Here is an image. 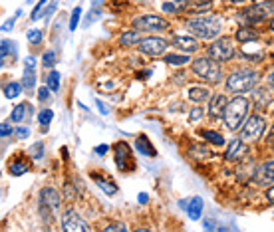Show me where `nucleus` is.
<instances>
[{"mask_svg": "<svg viewBox=\"0 0 274 232\" xmlns=\"http://www.w3.org/2000/svg\"><path fill=\"white\" fill-rule=\"evenodd\" d=\"M248 108H250V101L242 95H237L235 99H230L226 109H225V125L228 131H239L244 121H246V115H248Z\"/></svg>", "mask_w": 274, "mask_h": 232, "instance_id": "f257e3e1", "label": "nucleus"}, {"mask_svg": "<svg viewBox=\"0 0 274 232\" xmlns=\"http://www.w3.org/2000/svg\"><path fill=\"white\" fill-rule=\"evenodd\" d=\"M187 28H189V32L195 34L201 40H213L221 34V18L219 16L193 18L187 22Z\"/></svg>", "mask_w": 274, "mask_h": 232, "instance_id": "f03ea898", "label": "nucleus"}, {"mask_svg": "<svg viewBox=\"0 0 274 232\" xmlns=\"http://www.w3.org/2000/svg\"><path fill=\"white\" fill-rule=\"evenodd\" d=\"M258 81H260V76L255 70H235L226 79V92H233V93L250 92L252 88H257Z\"/></svg>", "mask_w": 274, "mask_h": 232, "instance_id": "7ed1b4c3", "label": "nucleus"}, {"mask_svg": "<svg viewBox=\"0 0 274 232\" xmlns=\"http://www.w3.org/2000/svg\"><path fill=\"white\" fill-rule=\"evenodd\" d=\"M193 72L197 77L209 81V83H219L221 81V66L213 58H197L193 62Z\"/></svg>", "mask_w": 274, "mask_h": 232, "instance_id": "20e7f679", "label": "nucleus"}, {"mask_svg": "<svg viewBox=\"0 0 274 232\" xmlns=\"http://www.w3.org/2000/svg\"><path fill=\"white\" fill-rule=\"evenodd\" d=\"M264 129H266L264 117L258 115V113H252L250 117H246L244 125L241 127V137H242L246 143H255V141H258V139L262 137Z\"/></svg>", "mask_w": 274, "mask_h": 232, "instance_id": "39448f33", "label": "nucleus"}, {"mask_svg": "<svg viewBox=\"0 0 274 232\" xmlns=\"http://www.w3.org/2000/svg\"><path fill=\"white\" fill-rule=\"evenodd\" d=\"M133 28L139 32H163L169 28V22L157 14H145L133 20Z\"/></svg>", "mask_w": 274, "mask_h": 232, "instance_id": "423d86ee", "label": "nucleus"}, {"mask_svg": "<svg viewBox=\"0 0 274 232\" xmlns=\"http://www.w3.org/2000/svg\"><path fill=\"white\" fill-rule=\"evenodd\" d=\"M209 56L213 58V60H217V62H228V60H233V56H235L233 38L223 36V38L215 40L213 44H210V48H209Z\"/></svg>", "mask_w": 274, "mask_h": 232, "instance_id": "0eeeda50", "label": "nucleus"}, {"mask_svg": "<svg viewBox=\"0 0 274 232\" xmlns=\"http://www.w3.org/2000/svg\"><path fill=\"white\" fill-rule=\"evenodd\" d=\"M242 18H246L248 22H260V20L274 18V0H264V2L252 4L242 12Z\"/></svg>", "mask_w": 274, "mask_h": 232, "instance_id": "6e6552de", "label": "nucleus"}, {"mask_svg": "<svg viewBox=\"0 0 274 232\" xmlns=\"http://www.w3.org/2000/svg\"><path fill=\"white\" fill-rule=\"evenodd\" d=\"M113 153H115V165L119 171H133L135 169V161L131 155V147L125 143V141H117L113 145Z\"/></svg>", "mask_w": 274, "mask_h": 232, "instance_id": "1a4fd4ad", "label": "nucleus"}, {"mask_svg": "<svg viewBox=\"0 0 274 232\" xmlns=\"http://www.w3.org/2000/svg\"><path fill=\"white\" fill-rule=\"evenodd\" d=\"M62 228L66 232H90L92 228L81 220V217L76 213L74 208H68L64 210V215H62Z\"/></svg>", "mask_w": 274, "mask_h": 232, "instance_id": "9d476101", "label": "nucleus"}, {"mask_svg": "<svg viewBox=\"0 0 274 232\" xmlns=\"http://www.w3.org/2000/svg\"><path fill=\"white\" fill-rule=\"evenodd\" d=\"M167 40L163 38H157V36H149V38H143L139 42V50L147 56H161L165 50H167Z\"/></svg>", "mask_w": 274, "mask_h": 232, "instance_id": "9b49d317", "label": "nucleus"}, {"mask_svg": "<svg viewBox=\"0 0 274 232\" xmlns=\"http://www.w3.org/2000/svg\"><path fill=\"white\" fill-rule=\"evenodd\" d=\"M248 153V147H246V141L241 137V139H233L228 145V149L225 153V159L230 161V163H235V161H241L244 155Z\"/></svg>", "mask_w": 274, "mask_h": 232, "instance_id": "f8f14e48", "label": "nucleus"}, {"mask_svg": "<svg viewBox=\"0 0 274 232\" xmlns=\"http://www.w3.org/2000/svg\"><path fill=\"white\" fill-rule=\"evenodd\" d=\"M60 202H62V197H60V193L56 191V188L46 186V188H42L40 191V206H46L50 210H58Z\"/></svg>", "mask_w": 274, "mask_h": 232, "instance_id": "ddd939ff", "label": "nucleus"}, {"mask_svg": "<svg viewBox=\"0 0 274 232\" xmlns=\"http://www.w3.org/2000/svg\"><path fill=\"white\" fill-rule=\"evenodd\" d=\"M226 105H228V99H226L223 93H215L213 97H210V103H209V115L215 117V119L223 117Z\"/></svg>", "mask_w": 274, "mask_h": 232, "instance_id": "4468645a", "label": "nucleus"}, {"mask_svg": "<svg viewBox=\"0 0 274 232\" xmlns=\"http://www.w3.org/2000/svg\"><path fill=\"white\" fill-rule=\"evenodd\" d=\"M173 46H177L179 50H183L187 54H191V52L199 50V42L193 36H175L173 38Z\"/></svg>", "mask_w": 274, "mask_h": 232, "instance_id": "2eb2a0df", "label": "nucleus"}, {"mask_svg": "<svg viewBox=\"0 0 274 232\" xmlns=\"http://www.w3.org/2000/svg\"><path fill=\"white\" fill-rule=\"evenodd\" d=\"M181 206L189 213V218H193V220L201 218V213H203V199L201 197H195L191 201H181Z\"/></svg>", "mask_w": 274, "mask_h": 232, "instance_id": "dca6fc26", "label": "nucleus"}, {"mask_svg": "<svg viewBox=\"0 0 274 232\" xmlns=\"http://www.w3.org/2000/svg\"><path fill=\"white\" fill-rule=\"evenodd\" d=\"M32 113H34V109H32V105H30V103H18L16 108L12 109L10 119H12V123H22V121L30 119Z\"/></svg>", "mask_w": 274, "mask_h": 232, "instance_id": "f3484780", "label": "nucleus"}, {"mask_svg": "<svg viewBox=\"0 0 274 232\" xmlns=\"http://www.w3.org/2000/svg\"><path fill=\"white\" fill-rule=\"evenodd\" d=\"M135 147H137V151L145 157H157V151H155V147L151 143V139L147 137V135H139L135 139Z\"/></svg>", "mask_w": 274, "mask_h": 232, "instance_id": "a211bd4d", "label": "nucleus"}, {"mask_svg": "<svg viewBox=\"0 0 274 232\" xmlns=\"http://www.w3.org/2000/svg\"><path fill=\"white\" fill-rule=\"evenodd\" d=\"M92 179L96 181V185L101 188V191H103L105 195L113 197V195L117 193V185H115L112 179H105V177H101V175H97V173H92Z\"/></svg>", "mask_w": 274, "mask_h": 232, "instance_id": "6ab92c4d", "label": "nucleus"}, {"mask_svg": "<svg viewBox=\"0 0 274 232\" xmlns=\"http://www.w3.org/2000/svg\"><path fill=\"white\" fill-rule=\"evenodd\" d=\"M258 183L262 185H272L274 183V161H268L260 167V171H258Z\"/></svg>", "mask_w": 274, "mask_h": 232, "instance_id": "aec40b11", "label": "nucleus"}, {"mask_svg": "<svg viewBox=\"0 0 274 232\" xmlns=\"http://www.w3.org/2000/svg\"><path fill=\"white\" fill-rule=\"evenodd\" d=\"M257 38H258L257 30H252L248 26H242V28L237 30V42L239 44H250V42H255Z\"/></svg>", "mask_w": 274, "mask_h": 232, "instance_id": "412c9836", "label": "nucleus"}, {"mask_svg": "<svg viewBox=\"0 0 274 232\" xmlns=\"http://www.w3.org/2000/svg\"><path fill=\"white\" fill-rule=\"evenodd\" d=\"M187 95H189V99H191V101L201 103V101H205V99L210 97V92L207 88H203V86H193V88H189Z\"/></svg>", "mask_w": 274, "mask_h": 232, "instance_id": "4be33fe9", "label": "nucleus"}, {"mask_svg": "<svg viewBox=\"0 0 274 232\" xmlns=\"http://www.w3.org/2000/svg\"><path fill=\"white\" fill-rule=\"evenodd\" d=\"M22 86H24V92H26V93H32L34 88H36V72H34L32 66H26V70H24Z\"/></svg>", "mask_w": 274, "mask_h": 232, "instance_id": "5701e85b", "label": "nucleus"}, {"mask_svg": "<svg viewBox=\"0 0 274 232\" xmlns=\"http://www.w3.org/2000/svg\"><path fill=\"white\" fill-rule=\"evenodd\" d=\"M8 54L16 56L18 50H16V42H10V40H2V44H0V58H2V66H6L8 62Z\"/></svg>", "mask_w": 274, "mask_h": 232, "instance_id": "b1692460", "label": "nucleus"}, {"mask_svg": "<svg viewBox=\"0 0 274 232\" xmlns=\"http://www.w3.org/2000/svg\"><path fill=\"white\" fill-rule=\"evenodd\" d=\"M187 8H189V0H173V2H165L163 4V12H171V14L185 12Z\"/></svg>", "mask_w": 274, "mask_h": 232, "instance_id": "393cba45", "label": "nucleus"}, {"mask_svg": "<svg viewBox=\"0 0 274 232\" xmlns=\"http://www.w3.org/2000/svg\"><path fill=\"white\" fill-rule=\"evenodd\" d=\"M54 2V0H40V2L36 4V8L32 10V22H36V20H40V18H44L46 16V10H48V6Z\"/></svg>", "mask_w": 274, "mask_h": 232, "instance_id": "a878e982", "label": "nucleus"}, {"mask_svg": "<svg viewBox=\"0 0 274 232\" xmlns=\"http://www.w3.org/2000/svg\"><path fill=\"white\" fill-rule=\"evenodd\" d=\"M22 92H24V86H22V83H18V81H10V83H6V86H4V97H8V99L18 97Z\"/></svg>", "mask_w": 274, "mask_h": 232, "instance_id": "bb28decb", "label": "nucleus"}, {"mask_svg": "<svg viewBox=\"0 0 274 232\" xmlns=\"http://www.w3.org/2000/svg\"><path fill=\"white\" fill-rule=\"evenodd\" d=\"M121 46H133V44H139L141 42V32L139 30H131V32H125L121 36Z\"/></svg>", "mask_w": 274, "mask_h": 232, "instance_id": "cd10ccee", "label": "nucleus"}, {"mask_svg": "<svg viewBox=\"0 0 274 232\" xmlns=\"http://www.w3.org/2000/svg\"><path fill=\"white\" fill-rule=\"evenodd\" d=\"M189 8H191L195 14H203V12H209L213 8V0H197V2H189ZM187 8V10H189Z\"/></svg>", "mask_w": 274, "mask_h": 232, "instance_id": "c85d7f7f", "label": "nucleus"}, {"mask_svg": "<svg viewBox=\"0 0 274 232\" xmlns=\"http://www.w3.org/2000/svg\"><path fill=\"white\" fill-rule=\"evenodd\" d=\"M165 62L169 66H185V64H189V56L187 54H169V56H165Z\"/></svg>", "mask_w": 274, "mask_h": 232, "instance_id": "c756f323", "label": "nucleus"}, {"mask_svg": "<svg viewBox=\"0 0 274 232\" xmlns=\"http://www.w3.org/2000/svg\"><path fill=\"white\" fill-rule=\"evenodd\" d=\"M203 139L209 141V143H213V145H217V147L225 145V137H223L219 131H210V129H207V131H203Z\"/></svg>", "mask_w": 274, "mask_h": 232, "instance_id": "7c9ffc66", "label": "nucleus"}, {"mask_svg": "<svg viewBox=\"0 0 274 232\" xmlns=\"http://www.w3.org/2000/svg\"><path fill=\"white\" fill-rule=\"evenodd\" d=\"M8 169H10V175L20 177V175H24L30 167H28V163H26V161H12Z\"/></svg>", "mask_w": 274, "mask_h": 232, "instance_id": "2f4dec72", "label": "nucleus"}, {"mask_svg": "<svg viewBox=\"0 0 274 232\" xmlns=\"http://www.w3.org/2000/svg\"><path fill=\"white\" fill-rule=\"evenodd\" d=\"M46 86H48L52 92H58V90H60V74H58V72H50V74H48Z\"/></svg>", "mask_w": 274, "mask_h": 232, "instance_id": "473e14b6", "label": "nucleus"}, {"mask_svg": "<svg viewBox=\"0 0 274 232\" xmlns=\"http://www.w3.org/2000/svg\"><path fill=\"white\" fill-rule=\"evenodd\" d=\"M52 119H54V111L52 109H42L40 115H38V121L42 123V129H46Z\"/></svg>", "mask_w": 274, "mask_h": 232, "instance_id": "72a5a7b5", "label": "nucleus"}, {"mask_svg": "<svg viewBox=\"0 0 274 232\" xmlns=\"http://www.w3.org/2000/svg\"><path fill=\"white\" fill-rule=\"evenodd\" d=\"M30 157L34 161H40L42 157H44V143H34L30 147Z\"/></svg>", "mask_w": 274, "mask_h": 232, "instance_id": "f704fd0d", "label": "nucleus"}, {"mask_svg": "<svg viewBox=\"0 0 274 232\" xmlns=\"http://www.w3.org/2000/svg\"><path fill=\"white\" fill-rule=\"evenodd\" d=\"M42 64H44V68H54L56 66V52L54 50H48L44 54V58H42Z\"/></svg>", "mask_w": 274, "mask_h": 232, "instance_id": "c9c22d12", "label": "nucleus"}, {"mask_svg": "<svg viewBox=\"0 0 274 232\" xmlns=\"http://www.w3.org/2000/svg\"><path fill=\"white\" fill-rule=\"evenodd\" d=\"M80 18H81V8L78 6V8H74V10H72V18H70V30H72V32L78 28Z\"/></svg>", "mask_w": 274, "mask_h": 232, "instance_id": "e433bc0d", "label": "nucleus"}, {"mask_svg": "<svg viewBox=\"0 0 274 232\" xmlns=\"http://www.w3.org/2000/svg\"><path fill=\"white\" fill-rule=\"evenodd\" d=\"M26 38H28V42H30V44H40V42H42V32L40 30H28V34H26Z\"/></svg>", "mask_w": 274, "mask_h": 232, "instance_id": "4c0bfd02", "label": "nucleus"}, {"mask_svg": "<svg viewBox=\"0 0 274 232\" xmlns=\"http://www.w3.org/2000/svg\"><path fill=\"white\" fill-rule=\"evenodd\" d=\"M203 115H205V109H203V108H193L191 111H189V121H191V123H197Z\"/></svg>", "mask_w": 274, "mask_h": 232, "instance_id": "58836bf2", "label": "nucleus"}, {"mask_svg": "<svg viewBox=\"0 0 274 232\" xmlns=\"http://www.w3.org/2000/svg\"><path fill=\"white\" fill-rule=\"evenodd\" d=\"M191 153H197L195 157H201V159H203V157L207 159V157L210 155V153H209V149H207V147H205V149H203L201 145H195V147H191Z\"/></svg>", "mask_w": 274, "mask_h": 232, "instance_id": "ea45409f", "label": "nucleus"}, {"mask_svg": "<svg viewBox=\"0 0 274 232\" xmlns=\"http://www.w3.org/2000/svg\"><path fill=\"white\" fill-rule=\"evenodd\" d=\"M16 139H28L30 137V129H26V127H18V129H14V133H12Z\"/></svg>", "mask_w": 274, "mask_h": 232, "instance_id": "a19ab883", "label": "nucleus"}, {"mask_svg": "<svg viewBox=\"0 0 274 232\" xmlns=\"http://www.w3.org/2000/svg\"><path fill=\"white\" fill-rule=\"evenodd\" d=\"M50 92H52V90H50L48 86L40 88V90H38V99H40V101H48V99H50Z\"/></svg>", "mask_w": 274, "mask_h": 232, "instance_id": "79ce46f5", "label": "nucleus"}, {"mask_svg": "<svg viewBox=\"0 0 274 232\" xmlns=\"http://www.w3.org/2000/svg\"><path fill=\"white\" fill-rule=\"evenodd\" d=\"M105 232H115V230H128V226H125V224H119V222H113V224H108V226H105L103 228Z\"/></svg>", "mask_w": 274, "mask_h": 232, "instance_id": "37998d69", "label": "nucleus"}, {"mask_svg": "<svg viewBox=\"0 0 274 232\" xmlns=\"http://www.w3.org/2000/svg\"><path fill=\"white\" fill-rule=\"evenodd\" d=\"M18 16H20V12H18V14L14 16V18H8V20H6V22L2 24V30H4V32H8V30H12V26L16 24V18H18Z\"/></svg>", "mask_w": 274, "mask_h": 232, "instance_id": "c03bdc74", "label": "nucleus"}, {"mask_svg": "<svg viewBox=\"0 0 274 232\" xmlns=\"http://www.w3.org/2000/svg\"><path fill=\"white\" fill-rule=\"evenodd\" d=\"M99 18V8H92V14H90V18L86 20V26H90L94 20H97Z\"/></svg>", "mask_w": 274, "mask_h": 232, "instance_id": "a18cd8bd", "label": "nucleus"}, {"mask_svg": "<svg viewBox=\"0 0 274 232\" xmlns=\"http://www.w3.org/2000/svg\"><path fill=\"white\" fill-rule=\"evenodd\" d=\"M10 133H14V129L10 127L8 123H2V129H0V135H2V137H8Z\"/></svg>", "mask_w": 274, "mask_h": 232, "instance_id": "49530a36", "label": "nucleus"}, {"mask_svg": "<svg viewBox=\"0 0 274 232\" xmlns=\"http://www.w3.org/2000/svg\"><path fill=\"white\" fill-rule=\"evenodd\" d=\"M108 151H110L108 145H97V147H96V153H97V155H105Z\"/></svg>", "mask_w": 274, "mask_h": 232, "instance_id": "de8ad7c7", "label": "nucleus"}, {"mask_svg": "<svg viewBox=\"0 0 274 232\" xmlns=\"http://www.w3.org/2000/svg\"><path fill=\"white\" fill-rule=\"evenodd\" d=\"M266 199H268V202H272V204H274V183L270 185V188L266 191Z\"/></svg>", "mask_w": 274, "mask_h": 232, "instance_id": "09e8293b", "label": "nucleus"}, {"mask_svg": "<svg viewBox=\"0 0 274 232\" xmlns=\"http://www.w3.org/2000/svg\"><path fill=\"white\" fill-rule=\"evenodd\" d=\"M96 105H97V108H99V111H101V115H108L110 113V109L108 108H105V105L99 101V99H96Z\"/></svg>", "mask_w": 274, "mask_h": 232, "instance_id": "8fccbe9b", "label": "nucleus"}, {"mask_svg": "<svg viewBox=\"0 0 274 232\" xmlns=\"http://www.w3.org/2000/svg\"><path fill=\"white\" fill-rule=\"evenodd\" d=\"M266 143H268V147H272V149H274V125H272V129H270V133H268Z\"/></svg>", "mask_w": 274, "mask_h": 232, "instance_id": "3c124183", "label": "nucleus"}, {"mask_svg": "<svg viewBox=\"0 0 274 232\" xmlns=\"http://www.w3.org/2000/svg\"><path fill=\"white\" fill-rule=\"evenodd\" d=\"M137 201H139V202H141V204H145V202H147V201H149V195H147V193H141V195H139V197H137Z\"/></svg>", "mask_w": 274, "mask_h": 232, "instance_id": "603ef678", "label": "nucleus"}, {"mask_svg": "<svg viewBox=\"0 0 274 232\" xmlns=\"http://www.w3.org/2000/svg\"><path fill=\"white\" fill-rule=\"evenodd\" d=\"M26 66H32V68H34V66H36V58H32V56H30V58L26 60Z\"/></svg>", "mask_w": 274, "mask_h": 232, "instance_id": "864d4df0", "label": "nucleus"}, {"mask_svg": "<svg viewBox=\"0 0 274 232\" xmlns=\"http://www.w3.org/2000/svg\"><path fill=\"white\" fill-rule=\"evenodd\" d=\"M268 86H270V88L274 90V72H272V74L268 76Z\"/></svg>", "mask_w": 274, "mask_h": 232, "instance_id": "5fc2aeb1", "label": "nucleus"}, {"mask_svg": "<svg viewBox=\"0 0 274 232\" xmlns=\"http://www.w3.org/2000/svg\"><path fill=\"white\" fill-rule=\"evenodd\" d=\"M205 228H209V230H213V228H215V224H213V222H209V220H205Z\"/></svg>", "mask_w": 274, "mask_h": 232, "instance_id": "6e6d98bb", "label": "nucleus"}, {"mask_svg": "<svg viewBox=\"0 0 274 232\" xmlns=\"http://www.w3.org/2000/svg\"><path fill=\"white\" fill-rule=\"evenodd\" d=\"M228 2H230V4H242L244 0H228Z\"/></svg>", "mask_w": 274, "mask_h": 232, "instance_id": "4d7b16f0", "label": "nucleus"}, {"mask_svg": "<svg viewBox=\"0 0 274 232\" xmlns=\"http://www.w3.org/2000/svg\"><path fill=\"white\" fill-rule=\"evenodd\" d=\"M270 28L274 30V18H270Z\"/></svg>", "mask_w": 274, "mask_h": 232, "instance_id": "13d9d810", "label": "nucleus"}, {"mask_svg": "<svg viewBox=\"0 0 274 232\" xmlns=\"http://www.w3.org/2000/svg\"><path fill=\"white\" fill-rule=\"evenodd\" d=\"M135 2H145V0H135Z\"/></svg>", "mask_w": 274, "mask_h": 232, "instance_id": "bf43d9fd", "label": "nucleus"}]
</instances>
